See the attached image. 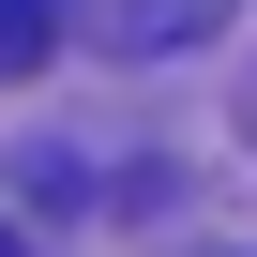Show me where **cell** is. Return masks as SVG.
<instances>
[{"instance_id": "obj_1", "label": "cell", "mask_w": 257, "mask_h": 257, "mask_svg": "<svg viewBox=\"0 0 257 257\" xmlns=\"http://www.w3.org/2000/svg\"><path fill=\"white\" fill-rule=\"evenodd\" d=\"M212 16H227V0H91V31H106L121 61H152V46H197Z\"/></svg>"}, {"instance_id": "obj_2", "label": "cell", "mask_w": 257, "mask_h": 257, "mask_svg": "<svg viewBox=\"0 0 257 257\" xmlns=\"http://www.w3.org/2000/svg\"><path fill=\"white\" fill-rule=\"evenodd\" d=\"M46 46H61V0H0V76H46Z\"/></svg>"}, {"instance_id": "obj_3", "label": "cell", "mask_w": 257, "mask_h": 257, "mask_svg": "<svg viewBox=\"0 0 257 257\" xmlns=\"http://www.w3.org/2000/svg\"><path fill=\"white\" fill-rule=\"evenodd\" d=\"M0 257H16V242H0Z\"/></svg>"}]
</instances>
